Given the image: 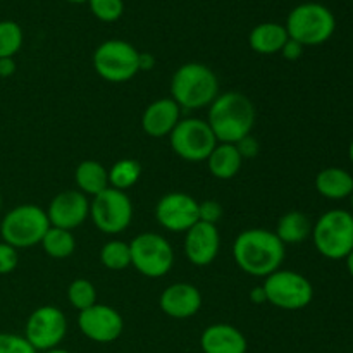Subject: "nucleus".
I'll use <instances>...</instances> for the list:
<instances>
[{
  "label": "nucleus",
  "instance_id": "obj_1",
  "mask_svg": "<svg viewBox=\"0 0 353 353\" xmlns=\"http://www.w3.org/2000/svg\"><path fill=\"white\" fill-rule=\"evenodd\" d=\"M286 257V245L274 231L250 228L238 233L233 243V259L238 268L254 278H268L281 269Z\"/></svg>",
  "mask_w": 353,
  "mask_h": 353
},
{
  "label": "nucleus",
  "instance_id": "obj_2",
  "mask_svg": "<svg viewBox=\"0 0 353 353\" xmlns=\"http://www.w3.org/2000/svg\"><path fill=\"white\" fill-rule=\"evenodd\" d=\"M257 119L254 102L241 92H224L210 103L209 123L219 143H238L252 134Z\"/></svg>",
  "mask_w": 353,
  "mask_h": 353
},
{
  "label": "nucleus",
  "instance_id": "obj_3",
  "mask_svg": "<svg viewBox=\"0 0 353 353\" xmlns=\"http://www.w3.org/2000/svg\"><path fill=\"white\" fill-rule=\"evenodd\" d=\"M169 92L181 110H200L210 107L217 99L219 79L209 65L202 62H186L172 74Z\"/></svg>",
  "mask_w": 353,
  "mask_h": 353
},
{
  "label": "nucleus",
  "instance_id": "obj_4",
  "mask_svg": "<svg viewBox=\"0 0 353 353\" xmlns=\"http://www.w3.org/2000/svg\"><path fill=\"white\" fill-rule=\"evenodd\" d=\"M286 33L303 47L326 43L336 31L333 10L319 2H303L290 10L286 17Z\"/></svg>",
  "mask_w": 353,
  "mask_h": 353
},
{
  "label": "nucleus",
  "instance_id": "obj_5",
  "mask_svg": "<svg viewBox=\"0 0 353 353\" xmlns=\"http://www.w3.org/2000/svg\"><path fill=\"white\" fill-rule=\"evenodd\" d=\"M50 228L45 209L34 203L12 207L0 221V238L16 250L37 247Z\"/></svg>",
  "mask_w": 353,
  "mask_h": 353
},
{
  "label": "nucleus",
  "instance_id": "obj_6",
  "mask_svg": "<svg viewBox=\"0 0 353 353\" xmlns=\"http://www.w3.org/2000/svg\"><path fill=\"white\" fill-rule=\"evenodd\" d=\"M316 250L330 261L347 259L353 250V214L345 209H331L312 224Z\"/></svg>",
  "mask_w": 353,
  "mask_h": 353
},
{
  "label": "nucleus",
  "instance_id": "obj_7",
  "mask_svg": "<svg viewBox=\"0 0 353 353\" xmlns=\"http://www.w3.org/2000/svg\"><path fill=\"white\" fill-rule=\"evenodd\" d=\"M140 50L130 41L110 38L102 41L93 52V69L107 83H126L140 72Z\"/></svg>",
  "mask_w": 353,
  "mask_h": 353
},
{
  "label": "nucleus",
  "instance_id": "obj_8",
  "mask_svg": "<svg viewBox=\"0 0 353 353\" xmlns=\"http://www.w3.org/2000/svg\"><path fill=\"white\" fill-rule=\"evenodd\" d=\"M131 265L148 279L169 274L174 265V248L159 233H140L130 241Z\"/></svg>",
  "mask_w": 353,
  "mask_h": 353
},
{
  "label": "nucleus",
  "instance_id": "obj_9",
  "mask_svg": "<svg viewBox=\"0 0 353 353\" xmlns=\"http://www.w3.org/2000/svg\"><path fill=\"white\" fill-rule=\"evenodd\" d=\"M268 303L281 310H302L314 300V286L309 279L296 271L278 269L264 278Z\"/></svg>",
  "mask_w": 353,
  "mask_h": 353
},
{
  "label": "nucleus",
  "instance_id": "obj_10",
  "mask_svg": "<svg viewBox=\"0 0 353 353\" xmlns=\"http://www.w3.org/2000/svg\"><path fill=\"white\" fill-rule=\"evenodd\" d=\"M90 219L103 234H119L133 221V202L126 192L107 188L90 200Z\"/></svg>",
  "mask_w": 353,
  "mask_h": 353
},
{
  "label": "nucleus",
  "instance_id": "obj_11",
  "mask_svg": "<svg viewBox=\"0 0 353 353\" xmlns=\"http://www.w3.org/2000/svg\"><path fill=\"white\" fill-rule=\"evenodd\" d=\"M169 145L179 159L186 162H203L219 143L209 123L200 117L181 119L169 134Z\"/></svg>",
  "mask_w": 353,
  "mask_h": 353
},
{
  "label": "nucleus",
  "instance_id": "obj_12",
  "mask_svg": "<svg viewBox=\"0 0 353 353\" xmlns=\"http://www.w3.org/2000/svg\"><path fill=\"white\" fill-rule=\"evenodd\" d=\"M68 334V319L59 307L41 305L34 309L24 324L28 343L38 353L61 347Z\"/></svg>",
  "mask_w": 353,
  "mask_h": 353
},
{
  "label": "nucleus",
  "instance_id": "obj_13",
  "mask_svg": "<svg viewBox=\"0 0 353 353\" xmlns=\"http://www.w3.org/2000/svg\"><path fill=\"white\" fill-rule=\"evenodd\" d=\"M78 326L83 336L93 343H112L124 331V319L119 310L103 303H95L78 316Z\"/></svg>",
  "mask_w": 353,
  "mask_h": 353
},
{
  "label": "nucleus",
  "instance_id": "obj_14",
  "mask_svg": "<svg viewBox=\"0 0 353 353\" xmlns=\"http://www.w3.org/2000/svg\"><path fill=\"white\" fill-rule=\"evenodd\" d=\"M155 219L164 230L186 233L199 223V202L185 192H169L155 205Z\"/></svg>",
  "mask_w": 353,
  "mask_h": 353
},
{
  "label": "nucleus",
  "instance_id": "obj_15",
  "mask_svg": "<svg viewBox=\"0 0 353 353\" xmlns=\"http://www.w3.org/2000/svg\"><path fill=\"white\" fill-rule=\"evenodd\" d=\"M45 212L50 226L72 231L83 226L90 217V200L79 190H65L50 200Z\"/></svg>",
  "mask_w": 353,
  "mask_h": 353
},
{
  "label": "nucleus",
  "instance_id": "obj_16",
  "mask_svg": "<svg viewBox=\"0 0 353 353\" xmlns=\"http://www.w3.org/2000/svg\"><path fill=\"white\" fill-rule=\"evenodd\" d=\"M183 250L190 264L207 268L217 259L221 250V234L216 224L199 221L185 233Z\"/></svg>",
  "mask_w": 353,
  "mask_h": 353
},
{
  "label": "nucleus",
  "instance_id": "obj_17",
  "mask_svg": "<svg viewBox=\"0 0 353 353\" xmlns=\"http://www.w3.org/2000/svg\"><path fill=\"white\" fill-rule=\"evenodd\" d=\"M202 293L192 283H172L159 299V307L171 319L185 321L196 316L202 309Z\"/></svg>",
  "mask_w": 353,
  "mask_h": 353
},
{
  "label": "nucleus",
  "instance_id": "obj_18",
  "mask_svg": "<svg viewBox=\"0 0 353 353\" xmlns=\"http://www.w3.org/2000/svg\"><path fill=\"white\" fill-rule=\"evenodd\" d=\"M181 121V109L171 97L157 99L145 107L141 114V130L150 138H165Z\"/></svg>",
  "mask_w": 353,
  "mask_h": 353
},
{
  "label": "nucleus",
  "instance_id": "obj_19",
  "mask_svg": "<svg viewBox=\"0 0 353 353\" xmlns=\"http://www.w3.org/2000/svg\"><path fill=\"white\" fill-rule=\"evenodd\" d=\"M203 353H247V336L236 326L228 323L210 324L200 334Z\"/></svg>",
  "mask_w": 353,
  "mask_h": 353
},
{
  "label": "nucleus",
  "instance_id": "obj_20",
  "mask_svg": "<svg viewBox=\"0 0 353 353\" xmlns=\"http://www.w3.org/2000/svg\"><path fill=\"white\" fill-rule=\"evenodd\" d=\"M288 38L285 24L268 21V23H261L252 28L248 34V45L255 54L274 55L281 52Z\"/></svg>",
  "mask_w": 353,
  "mask_h": 353
},
{
  "label": "nucleus",
  "instance_id": "obj_21",
  "mask_svg": "<svg viewBox=\"0 0 353 353\" xmlns=\"http://www.w3.org/2000/svg\"><path fill=\"white\" fill-rule=\"evenodd\" d=\"M205 162L214 178L221 181H230L236 178L238 172L241 171L243 157L234 143H217Z\"/></svg>",
  "mask_w": 353,
  "mask_h": 353
},
{
  "label": "nucleus",
  "instance_id": "obj_22",
  "mask_svg": "<svg viewBox=\"0 0 353 353\" xmlns=\"http://www.w3.org/2000/svg\"><path fill=\"white\" fill-rule=\"evenodd\" d=\"M314 185L324 199L345 200L353 193V176L343 168H326L317 172Z\"/></svg>",
  "mask_w": 353,
  "mask_h": 353
},
{
  "label": "nucleus",
  "instance_id": "obj_23",
  "mask_svg": "<svg viewBox=\"0 0 353 353\" xmlns=\"http://www.w3.org/2000/svg\"><path fill=\"white\" fill-rule=\"evenodd\" d=\"M74 183L86 196H95L109 188V169L99 161L86 159L74 169Z\"/></svg>",
  "mask_w": 353,
  "mask_h": 353
},
{
  "label": "nucleus",
  "instance_id": "obj_24",
  "mask_svg": "<svg viewBox=\"0 0 353 353\" xmlns=\"http://www.w3.org/2000/svg\"><path fill=\"white\" fill-rule=\"evenodd\" d=\"M274 233L285 245L302 243L312 234V223L307 214L300 210H290L279 217Z\"/></svg>",
  "mask_w": 353,
  "mask_h": 353
},
{
  "label": "nucleus",
  "instance_id": "obj_25",
  "mask_svg": "<svg viewBox=\"0 0 353 353\" xmlns=\"http://www.w3.org/2000/svg\"><path fill=\"white\" fill-rule=\"evenodd\" d=\"M41 248L50 259H68L76 250V238L72 231L61 230V228L50 226L45 236L41 238Z\"/></svg>",
  "mask_w": 353,
  "mask_h": 353
},
{
  "label": "nucleus",
  "instance_id": "obj_26",
  "mask_svg": "<svg viewBox=\"0 0 353 353\" xmlns=\"http://www.w3.org/2000/svg\"><path fill=\"white\" fill-rule=\"evenodd\" d=\"M141 178V164L134 159H121L116 161L109 169V186L110 188L126 190L133 188Z\"/></svg>",
  "mask_w": 353,
  "mask_h": 353
},
{
  "label": "nucleus",
  "instance_id": "obj_27",
  "mask_svg": "<svg viewBox=\"0 0 353 353\" xmlns=\"http://www.w3.org/2000/svg\"><path fill=\"white\" fill-rule=\"evenodd\" d=\"M100 264L109 271H124L131 265L130 243L123 240H109L100 248Z\"/></svg>",
  "mask_w": 353,
  "mask_h": 353
},
{
  "label": "nucleus",
  "instance_id": "obj_28",
  "mask_svg": "<svg viewBox=\"0 0 353 353\" xmlns=\"http://www.w3.org/2000/svg\"><path fill=\"white\" fill-rule=\"evenodd\" d=\"M24 33L23 28L10 19L0 21V59L16 57L23 48Z\"/></svg>",
  "mask_w": 353,
  "mask_h": 353
},
{
  "label": "nucleus",
  "instance_id": "obj_29",
  "mask_svg": "<svg viewBox=\"0 0 353 353\" xmlns=\"http://www.w3.org/2000/svg\"><path fill=\"white\" fill-rule=\"evenodd\" d=\"M68 300L78 312L90 309L97 303V288L90 279L78 278L68 286Z\"/></svg>",
  "mask_w": 353,
  "mask_h": 353
},
{
  "label": "nucleus",
  "instance_id": "obj_30",
  "mask_svg": "<svg viewBox=\"0 0 353 353\" xmlns=\"http://www.w3.org/2000/svg\"><path fill=\"white\" fill-rule=\"evenodd\" d=\"M86 3L102 23H116L124 14V0H88Z\"/></svg>",
  "mask_w": 353,
  "mask_h": 353
},
{
  "label": "nucleus",
  "instance_id": "obj_31",
  "mask_svg": "<svg viewBox=\"0 0 353 353\" xmlns=\"http://www.w3.org/2000/svg\"><path fill=\"white\" fill-rule=\"evenodd\" d=\"M0 353H38L23 334L0 333Z\"/></svg>",
  "mask_w": 353,
  "mask_h": 353
},
{
  "label": "nucleus",
  "instance_id": "obj_32",
  "mask_svg": "<svg viewBox=\"0 0 353 353\" xmlns=\"http://www.w3.org/2000/svg\"><path fill=\"white\" fill-rule=\"evenodd\" d=\"M19 250L10 247L6 241H0V276L10 274L16 271L17 264H19Z\"/></svg>",
  "mask_w": 353,
  "mask_h": 353
},
{
  "label": "nucleus",
  "instance_id": "obj_33",
  "mask_svg": "<svg viewBox=\"0 0 353 353\" xmlns=\"http://www.w3.org/2000/svg\"><path fill=\"white\" fill-rule=\"evenodd\" d=\"M223 205L217 200H203L199 202V221L209 224H216L223 219Z\"/></svg>",
  "mask_w": 353,
  "mask_h": 353
},
{
  "label": "nucleus",
  "instance_id": "obj_34",
  "mask_svg": "<svg viewBox=\"0 0 353 353\" xmlns=\"http://www.w3.org/2000/svg\"><path fill=\"white\" fill-rule=\"evenodd\" d=\"M236 145L238 152L241 154V157H243V161H247V159H254L259 155V148H261V145H259V141L255 140L252 134H248V137H245L243 140H240Z\"/></svg>",
  "mask_w": 353,
  "mask_h": 353
},
{
  "label": "nucleus",
  "instance_id": "obj_35",
  "mask_svg": "<svg viewBox=\"0 0 353 353\" xmlns=\"http://www.w3.org/2000/svg\"><path fill=\"white\" fill-rule=\"evenodd\" d=\"M303 48L305 47H303V45H300L299 41L288 38V41L283 45V48L279 54H281L286 61H299V59L303 55Z\"/></svg>",
  "mask_w": 353,
  "mask_h": 353
},
{
  "label": "nucleus",
  "instance_id": "obj_36",
  "mask_svg": "<svg viewBox=\"0 0 353 353\" xmlns=\"http://www.w3.org/2000/svg\"><path fill=\"white\" fill-rule=\"evenodd\" d=\"M17 65L14 57H6L0 59V78H10V76L16 72Z\"/></svg>",
  "mask_w": 353,
  "mask_h": 353
},
{
  "label": "nucleus",
  "instance_id": "obj_37",
  "mask_svg": "<svg viewBox=\"0 0 353 353\" xmlns=\"http://www.w3.org/2000/svg\"><path fill=\"white\" fill-rule=\"evenodd\" d=\"M155 68V57L150 52H140L138 57V69L140 71H152Z\"/></svg>",
  "mask_w": 353,
  "mask_h": 353
},
{
  "label": "nucleus",
  "instance_id": "obj_38",
  "mask_svg": "<svg viewBox=\"0 0 353 353\" xmlns=\"http://www.w3.org/2000/svg\"><path fill=\"white\" fill-rule=\"evenodd\" d=\"M250 302L255 303V305H264V303H268V293H265L264 286H255V288H252L250 292Z\"/></svg>",
  "mask_w": 353,
  "mask_h": 353
},
{
  "label": "nucleus",
  "instance_id": "obj_39",
  "mask_svg": "<svg viewBox=\"0 0 353 353\" xmlns=\"http://www.w3.org/2000/svg\"><path fill=\"white\" fill-rule=\"evenodd\" d=\"M345 261H347V269H348V274H350L352 278H353V250L350 252V254H348V257L345 259Z\"/></svg>",
  "mask_w": 353,
  "mask_h": 353
},
{
  "label": "nucleus",
  "instance_id": "obj_40",
  "mask_svg": "<svg viewBox=\"0 0 353 353\" xmlns=\"http://www.w3.org/2000/svg\"><path fill=\"white\" fill-rule=\"evenodd\" d=\"M41 353H71V352H68V350H64V348H54V350H47V352H41Z\"/></svg>",
  "mask_w": 353,
  "mask_h": 353
},
{
  "label": "nucleus",
  "instance_id": "obj_41",
  "mask_svg": "<svg viewBox=\"0 0 353 353\" xmlns=\"http://www.w3.org/2000/svg\"><path fill=\"white\" fill-rule=\"evenodd\" d=\"M348 159H350V162L353 164V140L350 141V147H348Z\"/></svg>",
  "mask_w": 353,
  "mask_h": 353
},
{
  "label": "nucleus",
  "instance_id": "obj_42",
  "mask_svg": "<svg viewBox=\"0 0 353 353\" xmlns=\"http://www.w3.org/2000/svg\"><path fill=\"white\" fill-rule=\"evenodd\" d=\"M65 2H69V3H86L88 0H65Z\"/></svg>",
  "mask_w": 353,
  "mask_h": 353
},
{
  "label": "nucleus",
  "instance_id": "obj_43",
  "mask_svg": "<svg viewBox=\"0 0 353 353\" xmlns=\"http://www.w3.org/2000/svg\"><path fill=\"white\" fill-rule=\"evenodd\" d=\"M2 203H3V199H2V192H0V210H2Z\"/></svg>",
  "mask_w": 353,
  "mask_h": 353
},
{
  "label": "nucleus",
  "instance_id": "obj_44",
  "mask_svg": "<svg viewBox=\"0 0 353 353\" xmlns=\"http://www.w3.org/2000/svg\"><path fill=\"white\" fill-rule=\"evenodd\" d=\"M350 202H352V214H353V193L350 195Z\"/></svg>",
  "mask_w": 353,
  "mask_h": 353
}]
</instances>
